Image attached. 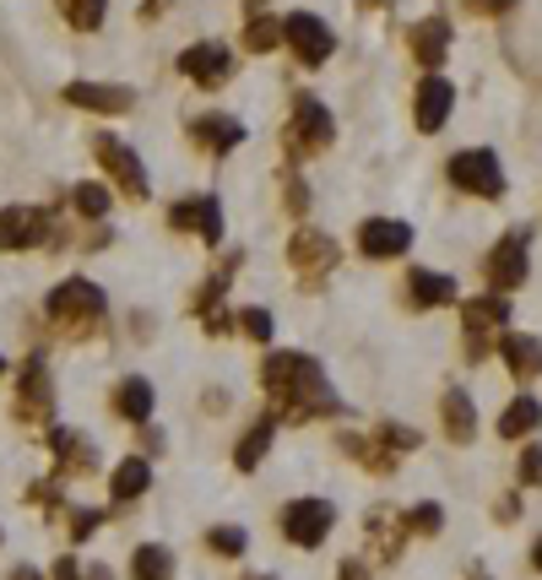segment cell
Returning <instances> with one entry per match:
<instances>
[{
	"mask_svg": "<svg viewBox=\"0 0 542 580\" xmlns=\"http://www.w3.org/2000/svg\"><path fill=\"white\" fill-rule=\"evenodd\" d=\"M260 385L272 396V423H309V417H332L342 413L336 391L326 385L321 364L309 353H266L260 364Z\"/></svg>",
	"mask_w": 542,
	"mask_h": 580,
	"instance_id": "cell-1",
	"label": "cell"
},
{
	"mask_svg": "<svg viewBox=\"0 0 542 580\" xmlns=\"http://www.w3.org/2000/svg\"><path fill=\"white\" fill-rule=\"evenodd\" d=\"M43 309H49V321H55L60 332H92V326L104 321L109 298H104L98 283H87V277H66L60 288H49Z\"/></svg>",
	"mask_w": 542,
	"mask_h": 580,
	"instance_id": "cell-2",
	"label": "cell"
},
{
	"mask_svg": "<svg viewBox=\"0 0 542 580\" xmlns=\"http://www.w3.org/2000/svg\"><path fill=\"white\" fill-rule=\"evenodd\" d=\"M336 141V120L332 109L321 104V98H309V92H298L293 98V120H288V136H283V147H288V158H315V153H326Z\"/></svg>",
	"mask_w": 542,
	"mask_h": 580,
	"instance_id": "cell-3",
	"label": "cell"
},
{
	"mask_svg": "<svg viewBox=\"0 0 542 580\" xmlns=\"http://www.w3.org/2000/svg\"><path fill=\"white\" fill-rule=\"evenodd\" d=\"M11 413H17V423H49V413H55V380H49V364H43L39 353H28L22 370H17Z\"/></svg>",
	"mask_w": 542,
	"mask_h": 580,
	"instance_id": "cell-4",
	"label": "cell"
},
{
	"mask_svg": "<svg viewBox=\"0 0 542 580\" xmlns=\"http://www.w3.org/2000/svg\"><path fill=\"white\" fill-rule=\"evenodd\" d=\"M451 185L466 190V196H483V201H500L504 196V168L489 147H472V153H456L451 158Z\"/></svg>",
	"mask_w": 542,
	"mask_h": 580,
	"instance_id": "cell-5",
	"label": "cell"
},
{
	"mask_svg": "<svg viewBox=\"0 0 542 580\" xmlns=\"http://www.w3.org/2000/svg\"><path fill=\"white\" fill-rule=\"evenodd\" d=\"M526 249H532V234H526V228H510L500 245L489 249V293H510V288H521V283L532 277Z\"/></svg>",
	"mask_w": 542,
	"mask_h": 580,
	"instance_id": "cell-6",
	"label": "cell"
},
{
	"mask_svg": "<svg viewBox=\"0 0 542 580\" xmlns=\"http://www.w3.org/2000/svg\"><path fill=\"white\" fill-rule=\"evenodd\" d=\"M332 527H336L332 499H293L288 510H283V538L298 542V548H321Z\"/></svg>",
	"mask_w": 542,
	"mask_h": 580,
	"instance_id": "cell-7",
	"label": "cell"
},
{
	"mask_svg": "<svg viewBox=\"0 0 542 580\" xmlns=\"http://www.w3.org/2000/svg\"><path fill=\"white\" fill-rule=\"evenodd\" d=\"M92 158H98V168L115 179V190H126L130 201H141V196H147V168H141V158L130 153L126 141L98 136V141H92Z\"/></svg>",
	"mask_w": 542,
	"mask_h": 580,
	"instance_id": "cell-8",
	"label": "cell"
},
{
	"mask_svg": "<svg viewBox=\"0 0 542 580\" xmlns=\"http://www.w3.org/2000/svg\"><path fill=\"white\" fill-rule=\"evenodd\" d=\"M504 321H510L504 293H483V298L461 304V326H466V342H472V358L489 353V336H504Z\"/></svg>",
	"mask_w": 542,
	"mask_h": 580,
	"instance_id": "cell-9",
	"label": "cell"
},
{
	"mask_svg": "<svg viewBox=\"0 0 542 580\" xmlns=\"http://www.w3.org/2000/svg\"><path fill=\"white\" fill-rule=\"evenodd\" d=\"M283 39L293 43V55H298L304 66H326L336 49L332 28H326L321 17H309V11H288V17H283Z\"/></svg>",
	"mask_w": 542,
	"mask_h": 580,
	"instance_id": "cell-10",
	"label": "cell"
},
{
	"mask_svg": "<svg viewBox=\"0 0 542 580\" xmlns=\"http://www.w3.org/2000/svg\"><path fill=\"white\" fill-rule=\"evenodd\" d=\"M49 245V212L43 207H0V249H39Z\"/></svg>",
	"mask_w": 542,
	"mask_h": 580,
	"instance_id": "cell-11",
	"label": "cell"
},
{
	"mask_svg": "<svg viewBox=\"0 0 542 580\" xmlns=\"http://www.w3.org/2000/svg\"><path fill=\"white\" fill-rule=\"evenodd\" d=\"M168 228H179V234H196L201 245H223V207H217V196H190V201H174V207H168Z\"/></svg>",
	"mask_w": 542,
	"mask_h": 580,
	"instance_id": "cell-12",
	"label": "cell"
},
{
	"mask_svg": "<svg viewBox=\"0 0 542 580\" xmlns=\"http://www.w3.org/2000/svg\"><path fill=\"white\" fill-rule=\"evenodd\" d=\"M179 71L196 87H223L234 77V49H228V43H190V49L179 55Z\"/></svg>",
	"mask_w": 542,
	"mask_h": 580,
	"instance_id": "cell-13",
	"label": "cell"
},
{
	"mask_svg": "<svg viewBox=\"0 0 542 580\" xmlns=\"http://www.w3.org/2000/svg\"><path fill=\"white\" fill-rule=\"evenodd\" d=\"M60 98L71 109H87V115H130L136 109V92L120 82H71Z\"/></svg>",
	"mask_w": 542,
	"mask_h": 580,
	"instance_id": "cell-14",
	"label": "cell"
},
{
	"mask_svg": "<svg viewBox=\"0 0 542 580\" xmlns=\"http://www.w3.org/2000/svg\"><path fill=\"white\" fill-rule=\"evenodd\" d=\"M288 260L304 272V277H326L336 260H342V249H336L332 234H321V228H298L288 239Z\"/></svg>",
	"mask_w": 542,
	"mask_h": 580,
	"instance_id": "cell-15",
	"label": "cell"
},
{
	"mask_svg": "<svg viewBox=\"0 0 542 580\" xmlns=\"http://www.w3.org/2000/svg\"><path fill=\"white\" fill-rule=\"evenodd\" d=\"M358 249H364L369 260H396V255L413 249V228L396 223V217H369V223L358 228Z\"/></svg>",
	"mask_w": 542,
	"mask_h": 580,
	"instance_id": "cell-16",
	"label": "cell"
},
{
	"mask_svg": "<svg viewBox=\"0 0 542 580\" xmlns=\"http://www.w3.org/2000/svg\"><path fill=\"white\" fill-rule=\"evenodd\" d=\"M49 451H55V472L60 478H87L98 456H92V440L82 429H49Z\"/></svg>",
	"mask_w": 542,
	"mask_h": 580,
	"instance_id": "cell-17",
	"label": "cell"
},
{
	"mask_svg": "<svg viewBox=\"0 0 542 580\" xmlns=\"http://www.w3.org/2000/svg\"><path fill=\"white\" fill-rule=\"evenodd\" d=\"M451 104H456V87L445 82V77H423V87H417V98H413V120L417 130H440V125L451 120Z\"/></svg>",
	"mask_w": 542,
	"mask_h": 580,
	"instance_id": "cell-18",
	"label": "cell"
},
{
	"mask_svg": "<svg viewBox=\"0 0 542 580\" xmlns=\"http://www.w3.org/2000/svg\"><path fill=\"white\" fill-rule=\"evenodd\" d=\"M190 141L201 153H211V158H223V153H234L245 141V125L234 120V115H196L190 120Z\"/></svg>",
	"mask_w": 542,
	"mask_h": 580,
	"instance_id": "cell-19",
	"label": "cell"
},
{
	"mask_svg": "<svg viewBox=\"0 0 542 580\" xmlns=\"http://www.w3.org/2000/svg\"><path fill=\"white\" fill-rule=\"evenodd\" d=\"M364 538H369V548H375V559H402V538H407V527H402V515L396 510H385V504H375L369 515H364Z\"/></svg>",
	"mask_w": 542,
	"mask_h": 580,
	"instance_id": "cell-20",
	"label": "cell"
},
{
	"mask_svg": "<svg viewBox=\"0 0 542 580\" xmlns=\"http://www.w3.org/2000/svg\"><path fill=\"white\" fill-rule=\"evenodd\" d=\"M500 358H504V370L515 374V380H538L542 374V342L538 336H521V332H504L500 336Z\"/></svg>",
	"mask_w": 542,
	"mask_h": 580,
	"instance_id": "cell-21",
	"label": "cell"
},
{
	"mask_svg": "<svg viewBox=\"0 0 542 580\" xmlns=\"http://www.w3.org/2000/svg\"><path fill=\"white\" fill-rule=\"evenodd\" d=\"M407 293H413L417 309H440V304H456V277L428 272V266H413V272H407Z\"/></svg>",
	"mask_w": 542,
	"mask_h": 580,
	"instance_id": "cell-22",
	"label": "cell"
},
{
	"mask_svg": "<svg viewBox=\"0 0 542 580\" xmlns=\"http://www.w3.org/2000/svg\"><path fill=\"white\" fill-rule=\"evenodd\" d=\"M445 49H451V17H423L413 28V60L434 71L445 60Z\"/></svg>",
	"mask_w": 542,
	"mask_h": 580,
	"instance_id": "cell-23",
	"label": "cell"
},
{
	"mask_svg": "<svg viewBox=\"0 0 542 580\" xmlns=\"http://www.w3.org/2000/svg\"><path fill=\"white\" fill-rule=\"evenodd\" d=\"M239 266H245V249H228V255H223V266L207 277V288H196V298H190V315H196V321H207L211 309H217V298L228 293V283H234V272H239Z\"/></svg>",
	"mask_w": 542,
	"mask_h": 580,
	"instance_id": "cell-24",
	"label": "cell"
},
{
	"mask_svg": "<svg viewBox=\"0 0 542 580\" xmlns=\"http://www.w3.org/2000/svg\"><path fill=\"white\" fill-rule=\"evenodd\" d=\"M152 407H158L152 380H141V374L120 380V391H115V413L126 417V423H152Z\"/></svg>",
	"mask_w": 542,
	"mask_h": 580,
	"instance_id": "cell-25",
	"label": "cell"
},
{
	"mask_svg": "<svg viewBox=\"0 0 542 580\" xmlns=\"http://www.w3.org/2000/svg\"><path fill=\"white\" fill-rule=\"evenodd\" d=\"M342 451L358 461V466L380 472V478H385V472H396V461H402L391 445H385V440H380V434H342Z\"/></svg>",
	"mask_w": 542,
	"mask_h": 580,
	"instance_id": "cell-26",
	"label": "cell"
},
{
	"mask_svg": "<svg viewBox=\"0 0 542 580\" xmlns=\"http://www.w3.org/2000/svg\"><path fill=\"white\" fill-rule=\"evenodd\" d=\"M152 489V466L141 456H126L120 466H115V478H109V494L120 499V504H130V499H141Z\"/></svg>",
	"mask_w": 542,
	"mask_h": 580,
	"instance_id": "cell-27",
	"label": "cell"
},
{
	"mask_svg": "<svg viewBox=\"0 0 542 580\" xmlns=\"http://www.w3.org/2000/svg\"><path fill=\"white\" fill-rule=\"evenodd\" d=\"M440 417H445V434H451L456 445H466V440L477 434V413H472V396H466V391H445Z\"/></svg>",
	"mask_w": 542,
	"mask_h": 580,
	"instance_id": "cell-28",
	"label": "cell"
},
{
	"mask_svg": "<svg viewBox=\"0 0 542 580\" xmlns=\"http://www.w3.org/2000/svg\"><path fill=\"white\" fill-rule=\"evenodd\" d=\"M130 580H174V553L164 542H141L130 553Z\"/></svg>",
	"mask_w": 542,
	"mask_h": 580,
	"instance_id": "cell-29",
	"label": "cell"
},
{
	"mask_svg": "<svg viewBox=\"0 0 542 580\" xmlns=\"http://www.w3.org/2000/svg\"><path fill=\"white\" fill-rule=\"evenodd\" d=\"M538 423H542V402H532V396H515V402L500 413V440H526Z\"/></svg>",
	"mask_w": 542,
	"mask_h": 580,
	"instance_id": "cell-30",
	"label": "cell"
},
{
	"mask_svg": "<svg viewBox=\"0 0 542 580\" xmlns=\"http://www.w3.org/2000/svg\"><path fill=\"white\" fill-rule=\"evenodd\" d=\"M272 434H277V423H272V417H260L250 434L234 445V466H239V472H255V466L266 461V451H272Z\"/></svg>",
	"mask_w": 542,
	"mask_h": 580,
	"instance_id": "cell-31",
	"label": "cell"
},
{
	"mask_svg": "<svg viewBox=\"0 0 542 580\" xmlns=\"http://www.w3.org/2000/svg\"><path fill=\"white\" fill-rule=\"evenodd\" d=\"M104 11H109V0H60V17H66L77 33H92V28L104 22Z\"/></svg>",
	"mask_w": 542,
	"mask_h": 580,
	"instance_id": "cell-32",
	"label": "cell"
},
{
	"mask_svg": "<svg viewBox=\"0 0 542 580\" xmlns=\"http://www.w3.org/2000/svg\"><path fill=\"white\" fill-rule=\"evenodd\" d=\"M402 527H407V538H440L445 510H440V504H413V510L402 515Z\"/></svg>",
	"mask_w": 542,
	"mask_h": 580,
	"instance_id": "cell-33",
	"label": "cell"
},
{
	"mask_svg": "<svg viewBox=\"0 0 542 580\" xmlns=\"http://www.w3.org/2000/svg\"><path fill=\"white\" fill-rule=\"evenodd\" d=\"M277 43H283V17H250V28H245V49L266 55V49H277Z\"/></svg>",
	"mask_w": 542,
	"mask_h": 580,
	"instance_id": "cell-34",
	"label": "cell"
},
{
	"mask_svg": "<svg viewBox=\"0 0 542 580\" xmlns=\"http://www.w3.org/2000/svg\"><path fill=\"white\" fill-rule=\"evenodd\" d=\"M71 207L98 223V217H109V190H104V185H92V179H82V185H71Z\"/></svg>",
	"mask_w": 542,
	"mask_h": 580,
	"instance_id": "cell-35",
	"label": "cell"
},
{
	"mask_svg": "<svg viewBox=\"0 0 542 580\" xmlns=\"http://www.w3.org/2000/svg\"><path fill=\"white\" fill-rule=\"evenodd\" d=\"M207 548L217 553V559H239V553L250 548V532H245V527H211Z\"/></svg>",
	"mask_w": 542,
	"mask_h": 580,
	"instance_id": "cell-36",
	"label": "cell"
},
{
	"mask_svg": "<svg viewBox=\"0 0 542 580\" xmlns=\"http://www.w3.org/2000/svg\"><path fill=\"white\" fill-rule=\"evenodd\" d=\"M234 326H239V332L250 336V342H272V315H266L260 304H250V309H239V315H234Z\"/></svg>",
	"mask_w": 542,
	"mask_h": 580,
	"instance_id": "cell-37",
	"label": "cell"
},
{
	"mask_svg": "<svg viewBox=\"0 0 542 580\" xmlns=\"http://www.w3.org/2000/svg\"><path fill=\"white\" fill-rule=\"evenodd\" d=\"M375 434L391 445V451H396V456H407V451H417V445H423V440H417V429H407V423H380Z\"/></svg>",
	"mask_w": 542,
	"mask_h": 580,
	"instance_id": "cell-38",
	"label": "cell"
},
{
	"mask_svg": "<svg viewBox=\"0 0 542 580\" xmlns=\"http://www.w3.org/2000/svg\"><path fill=\"white\" fill-rule=\"evenodd\" d=\"M104 521H109V510H71V542H87Z\"/></svg>",
	"mask_w": 542,
	"mask_h": 580,
	"instance_id": "cell-39",
	"label": "cell"
},
{
	"mask_svg": "<svg viewBox=\"0 0 542 580\" xmlns=\"http://www.w3.org/2000/svg\"><path fill=\"white\" fill-rule=\"evenodd\" d=\"M283 190H288V196H283L288 212H293V217H304V212H309V185H304L298 174H288V185H283Z\"/></svg>",
	"mask_w": 542,
	"mask_h": 580,
	"instance_id": "cell-40",
	"label": "cell"
},
{
	"mask_svg": "<svg viewBox=\"0 0 542 580\" xmlns=\"http://www.w3.org/2000/svg\"><path fill=\"white\" fill-rule=\"evenodd\" d=\"M521 483H526V489L542 483V445H526V451H521Z\"/></svg>",
	"mask_w": 542,
	"mask_h": 580,
	"instance_id": "cell-41",
	"label": "cell"
},
{
	"mask_svg": "<svg viewBox=\"0 0 542 580\" xmlns=\"http://www.w3.org/2000/svg\"><path fill=\"white\" fill-rule=\"evenodd\" d=\"M49 580H82V564H77L71 553H60V559H55V570H49Z\"/></svg>",
	"mask_w": 542,
	"mask_h": 580,
	"instance_id": "cell-42",
	"label": "cell"
},
{
	"mask_svg": "<svg viewBox=\"0 0 542 580\" xmlns=\"http://www.w3.org/2000/svg\"><path fill=\"white\" fill-rule=\"evenodd\" d=\"M336 580H369V564L364 559H342L336 564Z\"/></svg>",
	"mask_w": 542,
	"mask_h": 580,
	"instance_id": "cell-43",
	"label": "cell"
},
{
	"mask_svg": "<svg viewBox=\"0 0 542 580\" xmlns=\"http://www.w3.org/2000/svg\"><path fill=\"white\" fill-rule=\"evenodd\" d=\"M494 515H500V521H515V515H521V499H515V494H504L500 504H494Z\"/></svg>",
	"mask_w": 542,
	"mask_h": 580,
	"instance_id": "cell-44",
	"label": "cell"
},
{
	"mask_svg": "<svg viewBox=\"0 0 542 580\" xmlns=\"http://www.w3.org/2000/svg\"><path fill=\"white\" fill-rule=\"evenodd\" d=\"M515 0H472V11H510Z\"/></svg>",
	"mask_w": 542,
	"mask_h": 580,
	"instance_id": "cell-45",
	"label": "cell"
},
{
	"mask_svg": "<svg viewBox=\"0 0 542 580\" xmlns=\"http://www.w3.org/2000/svg\"><path fill=\"white\" fill-rule=\"evenodd\" d=\"M82 580H115V570H109V564H87Z\"/></svg>",
	"mask_w": 542,
	"mask_h": 580,
	"instance_id": "cell-46",
	"label": "cell"
},
{
	"mask_svg": "<svg viewBox=\"0 0 542 580\" xmlns=\"http://www.w3.org/2000/svg\"><path fill=\"white\" fill-rule=\"evenodd\" d=\"M6 580H39V570H33V564H17V570H11Z\"/></svg>",
	"mask_w": 542,
	"mask_h": 580,
	"instance_id": "cell-47",
	"label": "cell"
},
{
	"mask_svg": "<svg viewBox=\"0 0 542 580\" xmlns=\"http://www.w3.org/2000/svg\"><path fill=\"white\" fill-rule=\"evenodd\" d=\"M358 6H364V11H385L391 0H358Z\"/></svg>",
	"mask_w": 542,
	"mask_h": 580,
	"instance_id": "cell-48",
	"label": "cell"
},
{
	"mask_svg": "<svg viewBox=\"0 0 542 580\" xmlns=\"http://www.w3.org/2000/svg\"><path fill=\"white\" fill-rule=\"evenodd\" d=\"M532 564H538V570H542V538L532 542Z\"/></svg>",
	"mask_w": 542,
	"mask_h": 580,
	"instance_id": "cell-49",
	"label": "cell"
},
{
	"mask_svg": "<svg viewBox=\"0 0 542 580\" xmlns=\"http://www.w3.org/2000/svg\"><path fill=\"white\" fill-rule=\"evenodd\" d=\"M245 580H272V576H245Z\"/></svg>",
	"mask_w": 542,
	"mask_h": 580,
	"instance_id": "cell-50",
	"label": "cell"
},
{
	"mask_svg": "<svg viewBox=\"0 0 542 580\" xmlns=\"http://www.w3.org/2000/svg\"><path fill=\"white\" fill-rule=\"evenodd\" d=\"M0 374H6V358H0Z\"/></svg>",
	"mask_w": 542,
	"mask_h": 580,
	"instance_id": "cell-51",
	"label": "cell"
}]
</instances>
